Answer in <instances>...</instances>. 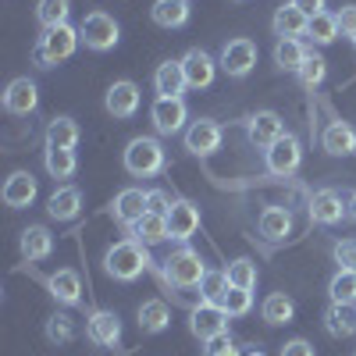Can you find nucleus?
Wrapping results in <instances>:
<instances>
[{"mask_svg":"<svg viewBox=\"0 0 356 356\" xmlns=\"http://www.w3.org/2000/svg\"><path fill=\"white\" fill-rule=\"evenodd\" d=\"M154 89H157V97H182L189 82H186V72H182V61H164L157 65L154 72Z\"/></svg>","mask_w":356,"mask_h":356,"instance_id":"b1692460","label":"nucleus"},{"mask_svg":"<svg viewBox=\"0 0 356 356\" xmlns=\"http://www.w3.org/2000/svg\"><path fill=\"white\" fill-rule=\"evenodd\" d=\"M86 339L93 346H104V349H114L122 342V317L114 310H93L86 321Z\"/></svg>","mask_w":356,"mask_h":356,"instance_id":"9b49d317","label":"nucleus"},{"mask_svg":"<svg viewBox=\"0 0 356 356\" xmlns=\"http://www.w3.org/2000/svg\"><path fill=\"white\" fill-rule=\"evenodd\" d=\"M82 211V193L75 186H61V189H54V196L47 200V214L54 221H75Z\"/></svg>","mask_w":356,"mask_h":356,"instance_id":"4be33fe9","label":"nucleus"},{"mask_svg":"<svg viewBox=\"0 0 356 356\" xmlns=\"http://www.w3.org/2000/svg\"><path fill=\"white\" fill-rule=\"evenodd\" d=\"M339 36H342V33H339V18L328 15V11L314 15L310 25H307V40H310L314 47H328V43H335Z\"/></svg>","mask_w":356,"mask_h":356,"instance_id":"72a5a7b5","label":"nucleus"},{"mask_svg":"<svg viewBox=\"0 0 356 356\" xmlns=\"http://www.w3.org/2000/svg\"><path fill=\"white\" fill-rule=\"evenodd\" d=\"M79 36H82V43L89 50L104 54V50H114L118 47V40H122V25H118L114 15H107V11H89L79 22Z\"/></svg>","mask_w":356,"mask_h":356,"instance_id":"39448f33","label":"nucleus"},{"mask_svg":"<svg viewBox=\"0 0 356 356\" xmlns=\"http://www.w3.org/2000/svg\"><path fill=\"white\" fill-rule=\"evenodd\" d=\"M246 356H264V349H250V353H246Z\"/></svg>","mask_w":356,"mask_h":356,"instance_id":"3c124183","label":"nucleus"},{"mask_svg":"<svg viewBox=\"0 0 356 356\" xmlns=\"http://www.w3.org/2000/svg\"><path fill=\"white\" fill-rule=\"evenodd\" d=\"M218 61L207 50H200V47H193V50H186V57H182V72H186V82H189V89H207L214 82V75H218Z\"/></svg>","mask_w":356,"mask_h":356,"instance_id":"4468645a","label":"nucleus"},{"mask_svg":"<svg viewBox=\"0 0 356 356\" xmlns=\"http://www.w3.org/2000/svg\"><path fill=\"white\" fill-rule=\"evenodd\" d=\"M228 310L221 307V303H207V300H200V307H193V314H189V332L200 339V342H211V339H218V335H225L228 332Z\"/></svg>","mask_w":356,"mask_h":356,"instance_id":"0eeeda50","label":"nucleus"},{"mask_svg":"<svg viewBox=\"0 0 356 356\" xmlns=\"http://www.w3.org/2000/svg\"><path fill=\"white\" fill-rule=\"evenodd\" d=\"M22 257L25 260H47L50 253H54V235H50V228H43V225H29L25 232H22Z\"/></svg>","mask_w":356,"mask_h":356,"instance_id":"a878e982","label":"nucleus"},{"mask_svg":"<svg viewBox=\"0 0 356 356\" xmlns=\"http://www.w3.org/2000/svg\"><path fill=\"white\" fill-rule=\"evenodd\" d=\"M260 235H264V243H285L292 235V214L285 207H267L260 214Z\"/></svg>","mask_w":356,"mask_h":356,"instance_id":"393cba45","label":"nucleus"},{"mask_svg":"<svg viewBox=\"0 0 356 356\" xmlns=\"http://www.w3.org/2000/svg\"><path fill=\"white\" fill-rule=\"evenodd\" d=\"M150 122H154L157 136H178L189 122V107L182 97H157L150 107Z\"/></svg>","mask_w":356,"mask_h":356,"instance_id":"6e6552de","label":"nucleus"},{"mask_svg":"<svg viewBox=\"0 0 356 356\" xmlns=\"http://www.w3.org/2000/svg\"><path fill=\"white\" fill-rule=\"evenodd\" d=\"M189 15H193L189 0H154V8H150V18L161 29H182L189 22Z\"/></svg>","mask_w":356,"mask_h":356,"instance_id":"bb28decb","label":"nucleus"},{"mask_svg":"<svg viewBox=\"0 0 356 356\" xmlns=\"http://www.w3.org/2000/svg\"><path fill=\"white\" fill-rule=\"evenodd\" d=\"M228 271H207V278L200 282V296L207 303H221L225 300V292H228Z\"/></svg>","mask_w":356,"mask_h":356,"instance_id":"ea45409f","label":"nucleus"},{"mask_svg":"<svg viewBox=\"0 0 356 356\" xmlns=\"http://www.w3.org/2000/svg\"><path fill=\"white\" fill-rule=\"evenodd\" d=\"M200 228V207L193 200H175V207L168 211V232L175 243H189Z\"/></svg>","mask_w":356,"mask_h":356,"instance_id":"2eb2a0df","label":"nucleus"},{"mask_svg":"<svg viewBox=\"0 0 356 356\" xmlns=\"http://www.w3.org/2000/svg\"><path fill=\"white\" fill-rule=\"evenodd\" d=\"M72 15V0H40L36 4V18L43 29H54V25H65Z\"/></svg>","mask_w":356,"mask_h":356,"instance_id":"c9c22d12","label":"nucleus"},{"mask_svg":"<svg viewBox=\"0 0 356 356\" xmlns=\"http://www.w3.org/2000/svg\"><path fill=\"white\" fill-rule=\"evenodd\" d=\"M260 317H264L267 324H275V328H282V324H292L296 303L289 300L285 292H271V296H267V300L260 303Z\"/></svg>","mask_w":356,"mask_h":356,"instance_id":"c756f323","label":"nucleus"},{"mask_svg":"<svg viewBox=\"0 0 356 356\" xmlns=\"http://www.w3.org/2000/svg\"><path fill=\"white\" fill-rule=\"evenodd\" d=\"M346 218V203L335 189H317L310 196V221L314 225H324V228H332Z\"/></svg>","mask_w":356,"mask_h":356,"instance_id":"dca6fc26","label":"nucleus"},{"mask_svg":"<svg viewBox=\"0 0 356 356\" xmlns=\"http://www.w3.org/2000/svg\"><path fill=\"white\" fill-rule=\"evenodd\" d=\"M4 107H8V114H33L36 107H40V89H36V82L33 79H15L8 89H4Z\"/></svg>","mask_w":356,"mask_h":356,"instance_id":"a211bd4d","label":"nucleus"},{"mask_svg":"<svg viewBox=\"0 0 356 356\" xmlns=\"http://www.w3.org/2000/svg\"><path fill=\"white\" fill-rule=\"evenodd\" d=\"M79 139H82L79 122H75V118H68V114L54 118V122L47 125V146H61V150H75Z\"/></svg>","mask_w":356,"mask_h":356,"instance_id":"c85d7f7f","label":"nucleus"},{"mask_svg":"<svg viewBox=\"0 0 356 356\" xmlns=\"http://www.w3.org/2000/svg\"><path fill=\"white\" fill-rule=\"evenodd\" d=\"M132 239H139L143 246H157L164 239H171V232H168V214H146L143 221L132 225Z\"/></svg>","mask_w":356,"mask_h":356,"instance_id":"cd10ccee","label":"nucleus"},{"mask_svg":"<svg viewBox=\"0 0 356 356\" xmlns=\"http://www.w3.org/2000/svg\"><path fill=\"white\" fill-rule=\"evenodd\" d=\"M139 86L136 82H129V79H122V82H114L111 89H107V97H104V107H107V114L111 118H132L136 111H139Z\"/></svg>","mask_w":356,"mask_h":356,"instance_id":"f3484780","label":"nucleus"},{"mask_svg":"<svg viewBox=\"0 0 356 356\" xmlns=\"http://www.w3.org/2000/svg\"><path fill=\"white\" fill-rule=\"evenodd\" d=\"M324 328H328V335H335V339H349L356 332V310L346 307V303H332L328 310H324Z\"/></svg>","mask_w":356,"mask_h":356,"instance_id":"7c9ffc66","label":"nucleus"},{"mask_svg":"<svg viewBox=\"0 0 356 356\" xmlns=\"http://www.w3.org/2000/svg\"><path fill=\"white\" fill-rule=\"evenodd\" d=\"M332 257H335V264H339V271H356V239L335 243Z\"/></svg>","mask_w":356,"mask_h":356,"instance_id":"37998d69","label":"nucleus"},{"mask_svg":"<svg viewBox=\"0 0 356 356\" xmlns=\"http://www.w3.org/2000/svg\"><path fill=\"white\" fill-rule=\"evenodd\" d=\"M146 267H150V253L139 239H122L104 253V271L114 282H136Z\"/></svg>","mask_w":356,"mask_h":356,"instance_id":"f03ea898","label":"nucleus"},{"mask_svg":"<svg viewBox=\"0 0 356 356\" xmlns=\"http://www.w3.org/2000/svg\"><path fill=\"white\" fill-rule=\"evenodd\" d=\"M218 146H221V125L211 122V118H200L186 129V150L193 157H211Z\"/></svg>","mask_w":356,"mask_h":356,"instance_id":"ddd939ff","label":"nucleus"},{"mask_svg":"<svg viewBox=\"0 0 356 356\" xmlns=\"http://www.w3.org/2000/svg\"><path fill=\"white\" fill-rule=\"evenodd\" d=\"M300 164H303V143L296 139L292 132H285L271 150H264V168H267V175H275V178L296 175Z\"/></svg>","mask_w":356,"mask_h":356,"instance_id":"423d86ee","label":"nucleus"},{"mask_svg":"<svg viewBox=\"0 0 356 356\" xmlns=\"http://www.w3.org/2000/svg\"><path fill=\"white\" fill-rule=\"evenodd\" d=\"M82 36H79V25L65 22V25H54V29H43V36L36 40L33 47V61L40 68H54V65H61L68 61V57L79 50Z\"/></svg>","mask_w":356,"mask_h":356,"instance_id":"f257e3e1","label":"nucleus"},{"mask_svg":"<svg viewBox=\"0 0 356 356\" xmlns=\"http://www.w3.org/2000/svg\"><path fill=\"white\" fill-rule=\"evenodd\" d=\"M321 146L332 157H353L356 154V129L349 122H332L321 132Z\"/></svg>","mask_w":356,"mask_h":356,"instance_id":"aec40b11","label":"nucleus"},{"mask_svg":"<svg viewBox=\"0 0 356 356\" xmlns=\"http://www.w3.org/2000/svg\"><path fill=\"white\" fill-rule=\"evenodd\" d=\"M40 186H36V178L33 171H15L8 182H4V203L11 207V211H22V207H33Z\"/></svg>","mask_w":356,"mask_h":356,"instance_id":"6ab92c4d","label":"nucleus"},{"mask_svg":"<svg viewBox=\"0 0 356 356\" xmlns=\"http://www.w3.org/2000/svg\"><path fill=\"white\" fill-rule=\"evenodd\" d=\"M122 161H125V171L132 178H154V175H161L168 168V154H164V146H161L157 136H136L125 146Z\"/></svg>","mask_w":356,"mask_h":356,"instance_id":"7ed1b4c3","label":"nucleus"},{"mask_svg":"<svg viewBox=\"0 0 356 356\" xmlns=\"http://www.w3.org/2000/svg\"><path fill=\"white\" fill-rule=\"evenodd\" d=\"M207 278V264L193 246H178L168 260H164V282H171L175 289H200V282Z\"/></svg>","mask_w":356,"mask_h":356,"instance_id":"20e7f679","label":"nucleus"},{"mask_svg":"<svg viewBox=\"0 0 356 356\" xmlns=\"http://www.w3.org/2000/svg\"><path fill=\"white\" fill-rule=\"evenodd\" d=\"M43 168L50 178H72L75 168H79V157L75 150H61V146H47L43 150Z\"/></svg>","mask_w":356,"mask_h":356,"instance_id":"473e14b6","label":"nucleus"},{"mask_svg":"<svg viewBox=\"0 0 356 356\" xmlns=\"http://www.w3.org/2000/svg\"><path fill=\"white\" fill-rule=\"evenodd\" d=\"M221 307L228 310V317H246L253 310V289H239V285H228Z\"/></svg>","mask_w":356,"mask_h":356,"instance_id":"4c0bfd02","label":"nucleus"},{"mask_svg":"<svg viewBox=\"0 0 356 356\" xmlns=\"http://www.w3.org/2000/svg\"><path fill=\"white\" fill-rule=\"evenodd\" d=\"M47 339L57 342V346L72 342V339H75V321H72L68 314H54V317L47 321Z\"/></svg>","mask_w":356,"mask_h":356,"instance_id":"79ce46f5","label":"nucleus"},{"mask_svg":"<svg viewBox=\"0 0 356 356\" xmlns=\"http://www.w3.org/2000/svg\"><path fill=\"white\" fill-rule=\"evenodd\" d=\"M218 65H221V72L225 75H232V79H246L253 68H257V43L253 40H228L225 47H221V57H218Z\"/></svg>","mask_w":356,"mask_h":356,"instance_id":"1a4fd4ad","label":"nucleus"},{"mask_svg":"<svg viewBox=\"0 0 356 356\" xmlns=\"http://www.w3.org/2000/svg\"><path fill=\"white\" fill-rule=\"evenodd\" d=\"M168 324H171V310H168L164 300H146V303L139 307V328H143L146 335H161Z\"/></svg>","mask_w":356,"mask_h":356,"instance_id":"2f4dec72","label":"nucleus"},{"mask_svg":"<svg viewBox=\"0 0 356 356\" xmlns=\"http://www.w3.org/2000/svg\"><path fill=\"white\" fill-rule=\"evenodd\" d=\"M282 356H317V353H314V346L307 339H292V342L282 346Z\"/></svg>","mask_w":356,"mask_h":356,"instance_id":"de8ad7c7","label":"nucleus"},{"mask_svg":"<svg viewBox=\"0 0 356 356\" xmlns=\"http://www.w3.org/2000/svg\"><path fill=\"white\" fill-rule=\"evenodd\" d=\"M307 57H310V50L303 40H278V47H275V65L285 72H300Z\"/></svg>","mask_w":356,"mask_h":356,"instance_id":"f704fd0d","label":"nucleus"},{"mask_svg":"<svg viewBox=\"0 0 356 356\" xmlns=\"http://www.w3.org/2000/svg\"><path fill=\"white\" fill-rule=\"evenodd\" d=\"M246 136H250V143L257 146V150H271V146L285 136V125H282V118L275 111H257L246 122Z\"/></svg>","mask_w":356,"mask_h":356,"instance_id":"f8f14e48","label":"nucleus"},{"mask_svg":"<svg viewBox=\"0 0 356 356\" xmlns=\"http://www.w3.org/2000/svg\"><path fill=\"white\" fill-rule=\"evenodd\" d=\"M171 207H175V196L168 189H150V211L154 214H168Z\"/></svg>","mask_w":356,"mask_h":356,"instance_id":"49530a36","label":"nucleus"},{"mask_svg":"<svg viewBox=\"0 0 356 356\" xmlns=\"http://www.w3.org/2000/svg\"><path fill=\"white\" fill-rule=\"evenodd\" d=\"M203 356H243V353H239V346L232 342V335L225 332V335H218V339H211V342H207Z\"/></svg>","mask_w":356,"mask_h":356,"instance_id":"c03bdc74","label":"nucleus"},{"mask_svg":"<svg viewBox=\"0 0 356 356\" xmlns=\"http://www.w3.org/2000/svg\"><path fill=\"white\" fill-rule=\"evenodd\" d=\"M228 282L239 289H257V264L250 257H239L228 264Z\"/></svg>","mask_w":356,"mask_h":356,"instance_id":"58836bf2","label":"nucleus"},{"mask_svg":"<svg viewBox=\"0 0 356 356\" xmlns=\"http://www.w3.org/2000/svg\"><path fill=\"white\" fill-rule=\"evenodd\" d=\"M346 218L356 221V193H349V200H346Z\"/></svg>","mask_w":356,"mask_h":356,"instance_id":"8fccbe9b","label":"nucleus"},{"mask_svg":"<svg viewBox=\"0 0 356 356\" xmlns=\"http://www.w3.org/2000/svg\"><path fill=\"white\" fill-rule=\"evenodd\" d=\"M335 18H339V33L349 36V40H356V4H346Z\"/></svg>","mask_w":356,"mask_h":356,"instance_id":"a18cd8bd","label":"nucleus"},{"mask_svg":"<svg viewBox=\"0 0 356 356\" xmlns=\"http://www.w3.org/2000/svg\"><path fill=\"white\" fill-rule=\"evenodd\" d=\"M271 25H275V36H278V40H303L310 18L296 8V4H285V8L275 11V22H271Z\"/></svg>","mask_w":356,"mask_h":356,"instance_id":"5701e85b","label":"nucleus"},{"mask_svg":"<svg viewBox=\"0 0 356 356\" xmlns=\"http://www.w3.org/2000/svg\"><path fill=\"white\" fill-rule=\"evenodd\" d=\"M353 43H356V40H353Z\"/></svg>","mask_w":356,"mask_h":356,"instance_id":"603ef678","label":"nucleus"},{"mask_svg":"<svg viewBox=\"0 0 356 356\" xmlns=\"http://www.w3.org/2000/svg\"><path fill=\"white\" fill-rule=\"evenodd\" d=\"M111 214H114L118 225L132 228L136 221H143L146 214H150V189H136V186L122 189L114 196V203H111Z\"/></svg>","mask_w":356,"mask_h":356,"instance_id":"9d476101","label":"nucleus"},{"mask_svg":"<svg viewBox=\"0 0 356 356\" xmlns=\"http://www.w3.org/2000/svg\"><path fill=\"white\" fill-rule=\"evenodd\" d=\"M47 289L57 303H65V307H75L82 300V278L72 271V267H61V271H54L47 278Z\"/></svg>","mask_w":356,"mask_h":356,"instance_id":"412c9836","label":"nucleus"},{"mask_svg":"<svg viewBox=\"0 0 356 356\" xmlns=\"http://www.w3.org/2000/svg\"><path fill=\"white\" fill-rule=\"evenodd\" d=\"M289 4H296L307 18H314V15H321V11H324V0H289Z\"/></svg>","mask_w":356,"mask_h":356,"instance_id":"09e8293b","label":"nucleus"},{"mask_svg":"<svg viewBox=\"0 0 356 356\" xmlns=\"http://www.w3.org/2000/svg\"><path fill=\"white\" fill-rule=\"evenodd\" d=\"M328 296H332V303L353 307L356 303V271H335V278L328 282Z\"/></svg>","mask_w":356,"mask_h":356,"instance_id":"e433bc0d","label":"nucleus"},{"mask_svg":"<svg viewBox=\"0 0 356 356\" xmlns=\"http://www.w3.org/2000/svg\"><path fill=\"white\" fill-rule=\"evenodd\" d=\"M296 75H300V86H303V89H317V86L324 82V75H328V61H324V57H317V54H310Z\"/></svg>","mask_w":356,"mask_h":356,"instance_id":"a19ab883","label":"nucleus"}]
</instances>
